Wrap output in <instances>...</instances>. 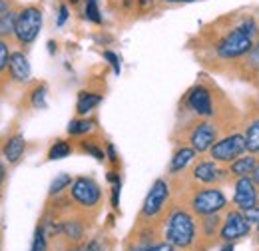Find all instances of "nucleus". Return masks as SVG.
I'll list each match as a JSON object with an SVG mask.
<instances>
[{"label": "nucleus", "instance_id": "obj_18", "mask_svg": "<svg viewBox=\"0 0 259 251\" xmlns=\"http://www.w3.org/2000/svg\"><path fill=\"white\" fill-rule=\"evenodd\" d=\"M102 102V96L96 94V92H80L78 94V102H76V114L78 116H88L94 108L100 106Z\"/></svg>", "mask_w": 259, "mask_h": 251}, {"label": "nucleus", "instance_id": "obj_9", "mask_svg": "<svg viewBox=\"0 0 259 251\" xmlns=\"http://www.w3.org/2000/svg\"><path fill=\"white\" fill-rule=\"evenodd\" d=\"M186 106L201 120H209V118L215 116L211 90L203 84H195L194 88L186 94Z\"/></svg>", "mask_w": 259, "mask_h": 251}, {"label": "nucleus", "instance_id": "obj_16", "mask_svg": "<svg viewBox=\"0 0 259 251\" xmlns=\"http://www.w3.org/2000/svg\"><path fill=\"white\" fill-rule=\"evenodd\" d=\"M255 165H257V157L255 154H249V156H239L235 161L229 163V174L237 180V178H247L255 172Z\"/></svg>", "mask_w": 259, "mask_h": 251}, {"label": "nucleus", "instance_id": "obj_19", "mask_svg": "<svg viewBox=\"0 0 259 251\" xmlns=\"http://www.w3.org/2000/svg\"><path fill=\"white\" fill-rule=\"evenodd\" d=\"M16 18H18V10L16 8H8L6 12L0 14V38H4V40L14 38Z\"/></svg>", "mask_w": 259, "mask_h": 251}, {"label": "nucleus", "instance_id": "obj_31", "mask_svg": "<svg viewBox=\"0 0 259 251\" xmlns=\"http://www.w3.org/2000/svg\"><path fill=\"white\" fill-rule=\"evenodd\" d=\"M104 58H106V60L110 62V66L114 68V74H120V58H118L112 50H106V52H104Z\"/></svg>", "mask_w": 259, "mask_h": 251}, {"label": "nucleus", "instance_id": "obj_38", "mask_svg": "<svg viewBox=\"0 0 259 251\" xmlns=\"http://www.w3.org/2000/svg\"><path fill=\"white\" fill-rule=\"evenodd\" d=\"M84 251H102V247H100V243H98V241H92V243H88V245H86V249Z\"/></svg>", "mask_w": 259, "mask_h": 251}, {"label": "nucleus", "instance_id": "obj_2", "mask_svg": "<svg viewBox=\"0 0 259 251\" xmlns=\"http://www.w3.org/2000/svg\"><path fill=\"white\" fill-rule=\"evenodd\" d=\"M165 241H169L178 249H190L195 243L197 235V223L192 210L184 207H174L169 216L165 218V227H163Z\"/></svg>", "mask_w": 259, "mask_h": 251}, {"label": "nucleus", "instance_id": "obj_27", "mask_svg": "<svg viewBox=\"0 0 259 251\" xmlns=\"http://www.w3.org/2000/svg\"><path fill=\"white\" fill-rule=\"evenodd\" d=\"M84 16H86V20H90L94 24H102V12H100V6H98V0H86Z\"/></svg>", "mask_w": 259, "mask_h": 251}, {"label": "nucleus", "instance_id": "obj_42", "mask_svg": "<svg viewBox=\"0 0 259 251\" xmlns=\"http://www.w3.org/2000/svg\"><path fill=\"white\" fill-rule=\"evenodd\" d=\"M167 4H184V2H194V0H163Z\"/></svg>", "mask_w": 259, "mask_h": 251}, {"label": "nucleus", "instance_id": "obj_43", "mask_svg": "<svg viewBox=\"0 0 259 251\" xmlns=\"http://www.w3.org/2000/svg\"><path fill=\"white\" fill-rule=\"evenodd\" d=\"M220 251H233V247H231V245H226L224 249H220Z\"/></svg>", "mask_w": 259, "mask_h": 251}, {"label": "nucleus", "instance_id": "obj_29", "mask_svg": "<svg viewBox=\"0 0 259 251\" xmlns=\"http://www.w3.org/2000/svg\"><path fill=\"white\" fill-rule=\"evenodd\" d=\"M10 46H8V40L0 38V76L8 70V62H10Z\"/></svg>", "mask_w": 259, "mask_h": 251}, {"label": "nucleus", "instance_id": "obj_21", "mask_svg": "<svg viewBox=\"0 0 259 251\" xmlns=\"http://www.w3.org/2000/svg\"><path fill=\"white\" fill-rule=\"evenodd\" d=\"M245 144H247V152L249 154H259V118L253 122H249L245 128Z\"/></svg>", "mask_w": 259, "mask_h": 251}, {"label": "nucleus", "instance_id": "obj_25", "mask_svg": "<svg viewBox=\"0 0 259 251\" xmlns=\"http://www.w3.org/2000/svg\"><path fill=\"white\" fill-rule=\"evenodd\" d=\"M72 182H74V180H72L68 174H60V176H56V178L52 180L50 188H48V195H50V197L60 195L66 188H70V184H72Z\"/></svg>", "mask_w": 259, "mask_h": 251}, {"label": "nucleus", "instance_id": "obj_28", "mask_svg": "<svg viewBox=\"0 0 259 251\" xmlns=\"http://www.w3.org/2000/svg\"><path fill=\"white\" fill-rule=\"evenodd\" d=\"M30 251H48V235L44 233L42 225H38V227H36V231H34Z\"/></svg>", "mask_w": 259, "mask_h": 251}, {"label": "nucleus", "instance_id": "obj_11", "mask_svg": "<svg viewBox=\"0 0 259 251\" xmlns=\"http://www.w3.org/2000/svg\"><path fill=\"white\" fill-rule=\"evenodd\" d=\"M259 191L257 184L253 182L251 176L247 178H237L233 184V205L241 212H249L251 207L257 205Z\"/></svg>", "mask_w": 259, "mask_h": 251}, {"label": "nucleus", "instance_id": "obj_15", "mask_svg": "<svg viewBox=\"0 0 259 251\" xmlns=\"http://www.w3.org/2000/svg\"><path fill=\"white\" fill-rule=\"evenodd\" d=\"M195 156H197V152H195L192 146H180V148L174 152L169 163H167V172H169V174H180V172H184L186 168H190L195 161Z\"/></svg>", "mask_w": 259, "mask_h": 251}, {"label": "nucleus", "instance_id": "obj_20", "mask_svg": "<svg viewBox=\"0 0 259 251\" xmlns=\"http://www.w3.org/2000/svg\"><path fill=\"white\" fill-rule=\"evenodd\" d=\"M220 229H222V218H220V214L201 218V233H203L205 239H213V237H218Z\"/></svg>", "mask_w": 259, "mask_h": 251}, {"label": "nucleus", "instance_id": "obj_8", "mask_svg": "<svg viewBox=\"0 0 259 251\" xmlns=\"http://www.w3.org/2000/svg\"><path fill=\"white\" fill-rule=\"evenodd\" d=\"M249 231H251V223L245 218V214L241 210H231L222 220L220 239L226 241V243H231L235 239H241V237L249 235Z\"/></svg>", "mask_w": 259, "mask_h": 251}, {"label": "nucleus", "instance_id": "obj_3", "mask_svg": "<svg viewBox=\"0 0 259 251\" xmlns=\"http://www.w3.org/2000/svg\"><path fill=\"white\" fill-rule=\"evenodd\" d=\"M42 28V8L36 4H26L18 10L16 18V30H14V40L18 46L26 48L38 38Z\"/></svg>", "mask_w": 259, "mask_h": 251}, {"label": "nucleus", "instance_id": "obj_32", "mask_svg": "<svg viewBox=\"0 0 259 251\" xmlns=\"http://www.w3.org/2000/svg\"><path fill=\"white\" fill-rule=\"evenodd\" d=\"M120 188H122V182L112 184V207L114 210H118V205H120Z\"/></svg>", "mask_w": 259, "mask_h": 251}, {"label": "nucleus", "instance_id": "obj_17", "mask_svg": "<svg viewBox=\"0 0 259 251\" xmlns=\"http://www.w3.org/2000/svg\"><path fill=\"white\" fill-rule=\"evenodd\" d=\"M60 225H62V235L68 241H72V243L82 241L84 231H86L82 220H78V218H64V220L60 221Z\"/></svg>", "mask_w": 259, "mask_h": 251}, {"label": "nucleus", "instance_id": "obj_24", "mask_svg": "<svg viewBox=\"0 0 259 251\" xmlns=\"http://www.w3.org/2000/svg\"><path fill=\"white\" fill-rule=\"evenodd\" d=\"M46 84H36L30 94H28V100H30V106L36 108V110H44L46 108Z\"/></svg>", "mask_w": 259, "mask_h": 251}, {"label": "nucleus", "instance_id": "obj_22", "mask_svg": "<svg viewBox=\"0 0 259 251\" xmlns=\"http://www.w3.org/2000/svg\"><path fill=\"white\" fill-rule=\"evenodd\" d=\"M94 132V122L92 120H84V118H76L68 124V134L70 136H88Z\"/></svg>", "mask_w": 259, "mask_h": 251}, {"label": "nucleus", "instance_id": "obj_23", "mask_svg": "<svg viewBox=\"0 0 259 251\" xmlns=\"http://www.w3.org/2000/svg\"><path fill=\"white\" fill-rule=\"evenodd\" d=\"M72 154V146L66 142V140H56L52 146H50V150H48V159L50 161H54V159H64Z\"/></svg>", "mask_w": 259, "mask_h": 251}, {"label": "nucleus", "instance_id": "obj_40", "mask_svg": "<svg viewBox=\"0 0 259 251\" xmlns=\"http://www.w3.org/2000/svg\"><path fill=\"white\" fill-rule=\"evenodd\" d=\"M156 0H138V6L140 8H148V6H152Z\"/></svg>", "mask_w": 259, "mask_h": 251}, {"label": "nucleus", "instance_id": "obj_45", "mask_svg": "<svg viewBox=\"0 0 259 251\" xmlns=\"http://www.w3.org/2000/svg\"><path fill=\"white\" fill-rule=\"evenodd\" d=\"M257 203H259V199H257Z\"/></svg>", "mask_w": 259, "mask_h": 251}, {"label": "nucleus", "instance_id": "obj_1", "mask_svg": "<svg viewBox=\"0 0 259 251\" xmlns=\"http://www.w3.org/2000/svg\"><path fill=\"white\" fill-rule=\"evenodd\" d=\"M257 32H259L257 22L251 16H237L235 20L231 16L229 26H226L224 34L213 44L215 56L220 60H226V62L243 58L253 48L255 38H257Z\"/></svg>", "mask_w": 259, "mask_h": 251}, {"label": "nucleus", "instance_id": "obj_30", "mask_svg": "<svg viewBox=\"0 0 259 251\" xmlns=\"http://www.w3.org/2000/svg\"><path fill=\"white\" fill-rule=\"evenodd\" d=\"M176 247L169 243V241H163V243H152V245H134L128 251H174Z\"/></svg>", "mask_w": 259, "mask_h": 251}, {"label": "nucleus", "instance_id": "obj_26", "mask_svg": "<svg viewBox=\"0 0 259 251\" xmlns=\"http://www.w3.org/2000/svg\"><path fill=\"white\" fill-rule=\"evenodd\" d=\"M80 150L86 152V154H90L92 157H96L98 161H104L106 159V152L102 150V146L96 144V142H92V140H82L80 142Z\"/></svg>", "mask_w": 259, "mask_h": 251}, {"label": "nucleus", "instance_id": "obj_12", "mask_svg": "<svg viewBox=\"0 0 259 251\" xmlns=\"http://www.w3.org/2000/svg\"><path fill=\"white\" fill-rule=\"evenodd\" d=\"M226 170L215 159H201L192 168V180L199 186H215L226 180Z\"/></svg>", "mask_w": 259, "mask_h": 251}, {"label": "nucleus", "instance_id": "obj_35", "mask_svg": "<svg viewBox=\"0 0 259 251\" xmlns=\"http://www.w3.org/2000/svg\"><path fill=\"white\" fill-rule=\"evenodd\" d=\"M66 20H68V6L62 4L60 10H58V20H56V24H58V26H64Z\"/></svg>", "mask_w": 259, "mask_h": 251}, {"label": "nucleus", "instance_id": "obj_4", "mask_svg": "<svg viewBox=\"0 0 259 251\" xmlns=\"http://www.w3.org/2000/svg\"><path fill=\"white\" fill-rule=\"evenodd\" d=\"M227 207V195L215 186H203L195 189L190 197V210L197 218L220 214Z\"/></svg>", "mask_w": 259, "mask_h": 251}, {"label": "nucleus", "instance_id": "obj_37", "mask_svg": "<svg viewBox=\"0 0 259 251\" xmlns=\"http://www.w3.org/2000/svg\"><path fill=\"white\" fill-rule=\"evenodd\" d=\"M4 182H6V168H4V163H2V159H0V188H2Z\"/></svg>", "mask_w": 259, "mask_h": 251}, {"label": "nucleus", "instance_id": "obj_6", "mask_svg": "<svg viewBox=\"0 0 259 251\" xmlns=\"http://www.w3.org/2000/svg\"><path fill=\"white\" fill-rule=\"evenodd\" d=\"M70 199L80 207H98L102 201V188L90 176H80L70 184Z\"/></svg>", "mask_w": 259, "mask_h": 251}, {"label": "nucleus", "instance_id": "obj_34", "mask_svg": "<svg viewBox=\"0 0 259 251\" xmlns=\"http://www.w3.org/2000/svg\"><path fill=\"white\" fill-rule=\"evenodd\" d=\"M106 156L112 163H118V154H116V148L114 144H106Z\"/></svg>", "mask_w": 259, "mask_h": 251}, {"label": "nucleus", "instance_id": "obj_7", "mask_svg": "<svg viewBox=\"0 0 259 251\" xmlns=\"http://www.w3.org/2000/svg\"><path fill=\"white\" fill-rule=\"evenodd\" d=\"M247 152V144H245V136L243 134H229L226 138L218 140L211 150L209 157L215 159L218 163H231L239 156H243Z\"/></svg>", "mask_w": 259, "mask_h": 251}, {"label": "nucleus", "instance_id": "obj_5", "mask_svg": "<svg viewBox=\"0 0 259 251\" xmlns=\"http://www.w3.org/2000/svg\"><path fill=\"white\" fill-rule=\"evenodd\" d=\"M169 193H171V188L169 184L163 180V178H158L152 188L148 191L144 203H142V210H140V220H156L160 218L165 210V203L169 199Z\"/></svg>", "mask_w": 259, "mask_h": 251}, {"label": "nucleus", "instance_id": "obj_13", "mask_svg": "<svg viewBox=\"0 0 259 251\" xmlns=\"http://www.w3.org/2000/svg\"><path fill=\"white\" fill-rule=\"evenodd\" d=\"M8 74H10V78H12L14 82H18V84H26V82L30 80L32 70H30V62H28V58H26L24 52L16 50V52L10 54Z\"/></svg>", "mask_w": 259, "mask_h": 251}, {"label": "nucleus", "instance_id": "obj_36", "mask_svg": "<svg viewBox=\"0 0 259 251\" xmlns=\"http://www.w3.org/2000/svg\"><path fill=\"white\" fill-rule=\"evenodd\" d=\"M12 2H14V0H0V14L6 12L8 8H12Z\"/></svg>", "mask_w": 259, "mask_h": 251}, {"label": "nucleus", "instance_id": "obj_10", "mask_svg": "<svg viewBox=\"0 0 259 251\" xmlns=\"http://www.w3.org/2000/svg\"><path fill=\"white\" fill-rule=\"evenodd\" d=\"M218 134H220V128L218 126L211 124L209 120H201V122L192 126L190 136H188V142H190V146L194 148L197 154H205L218 142Z\"/></svg>", "mask_w": 259, "mask_h": 251}, {"label": "nucleus", "instance_id": "obj_14", "mask_svg": "<svg viewBox=\"0 0 259 251\" xmlns=\"http://www.w3.org/2000/svg\"><path fill=\"white\" fill-rule=\"evenodd\" d=\"M24 152H26V140H24L22 134H12V136L6 138L4 144H2V157H4L6 163H10V165H16V163L22 159Z\"/></svg>", "mask_w": 259, "mask_h": 251}, {"label": "nucleus", "instance_id": "obj_44", "mask_svg": "<svg viewBox=\"0 0 259 251\" xmlns=\"http://www.w3.org/2000/svg\"><path fill=\"white\" fill-rule=\"evenodd\" d=\"M86 247H74V249H70V251H84Z\"/></svg>", "mask_w": 259, "mask_h": 251}, {"label": "nucleus", "instance_id": "obj_33", "mask_svg": "<svg viewBox=\"0 0 259 251\" xmlns=\"http://www.w3.org/2000/svg\"><path fill=\"white\" fill-rule=\"evenodd\" d=\"M243 214H245V218L249 220V223H251V225L259 227V203L255 205V207H251L249 212H243Z\"/></svg>", "mask_w": 259, "mask_h": 251}, {"label": "nucleus", "instance_id": "obj_39", "mask_svg": "<svg viewBox=\"0 0 259 251\" xmlns=\"http://www.w3.org/2000/svg\"><path fill=\"white\" fill-rule=\"evenodd\" d=\"M108 182H110V184H116V182H120V176H118L116 172H110V174H108Z\"/></svg>", "mask_w": 259, "mask_h": 251}, {"label": "nucleus", "instance_id": "obj_41", "mask_svg": "<svg viewBox=\"0 0 259 251\" xmlns=\"http://www.w3.org/2000/svg\"><path fill=\"white\" fill-rule=\"evenodd\" d=\"M251 178H253V182L257 184V188H259V157H257V165H255V172L251 174Z\"/></svg>", "mask_w": 259, "mask_h": 251}]
</instances>
